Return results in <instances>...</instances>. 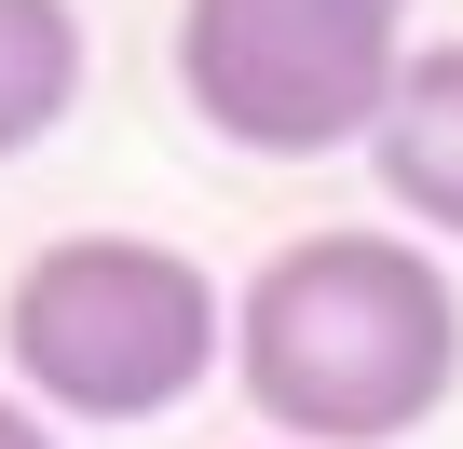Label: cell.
Listing matches in <instances>:
<instances>
[{"label": "cell", "mask_w": 463, "mask_h": 449, "mask_svg": "<svg viewBox=\"0 0 463 449\" xmlns=\"http://www.w3.org/2000/svg\"><path fill=\"white\" fill-rule=\"evenodd\" d=\"M82 109V0H0V164Z\"/></svg>", "instance_id": "obj_5"}, {"label": "cell", "mask_w": 463, "mask_h": 449, "mask_svg": "<svg viewBox=\"0 0 463 449\" xmlns=\"http://www.w3.org/2000/svg\"><path fill=\"white\" fill-rule=\"evenodd\" d=\"M218 354H232V300L164 232H55L0 286V368L28 408L69 422H164L218 381Z\"/></svg>", "instance_id": "obj_2"}, {"label": "cell", "mask_w": 463, "mask_h": 449, "mask_svg": "<svg viewBox=\"0 0 463 449\" xmlns=\"http://www.w3.org/2000/svg\"><path fill=\"white\" fill-rule=\"evenodd\" d=\"M232 381L273 449H409L463 395V286L409 232H287L232 286Z\"/></svg>", "instance_id": "obj_1"}, {"label": "cell", "mask_w": 463, "mask_h": 449, "mask_svg": "<svg viewBox=\"0 0 463 449\" xmlns=\"http://www.w3.org/2000/svg\"><path fill=\"white\" fill-rule=\"evenodd\" d=\"M0 449H55V422H42V408L14 395V381H0Z\"/></svg>", "instance_id": "obj_6"}, {"label": "cell", "mask_w": 463, "mask_h": 449, "mask_svg": "<svg viewBox=\"0 0 463 449\" xmlns=\"http://www.w3.org/2000/svg\"><path fill=\"white\" fill-rule=\"evenodd\" d=\"M422 0H177V96L218 150L246 164H327L368 150L409 55H422Z\"/></svg>", "instance_id": "obj_3"}, {"label": "cell", "mask_w": 463, "mask_h": 449, "mask_svg": "<svg viewBox=\"0 0 463 449\" xmlns=\"http://www.w3.org/2000/svg\"><path fill=\"white\" fill-rule=\"evenodd\" d=\"M368 177L422 246H463V42L409 55V82H395V109L368 136Z\"/></svg>", "instance_id": "obj_4"}]
</instances>
